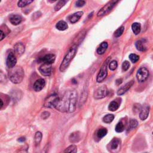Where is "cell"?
Returning <instances> with one entry per match:
<instances>
[{
	"label": "cell",
	"instance_id": "1",
	"mask_svg": "<svg viewBox=\"0 0 153 153\" xmlns=\"http://www.w3.org/2000/svg\"><path fill=\"white\" fill-rule=\"evenodd\" d=\"M24 71L19 67H15L10 68L9 77L10 81L14 84H19L24 78Z\"/></svg>",
	"mask_w": 153,
	"mask_h": 153
},
{
	"label": "cell",
	"instance_id": "2",
	"mask_svg": "<svg viewBox=\"0 0 153 153\" xmlns=\"http://www.w3.org/2000/svg\"><path fill=\"white\" fill-rule=\"evenodd\" d=\"M77 51V46L76 45L73 46L68 51L67 54L65 56L62 62L61 63L59 69L61 72L65 71L66 69L69 67V64L73 59V58L76 55Z\"/></svg>",
	"mask_w": 153,
	"mask_h": 153
},
{
	"label": "cell",
	"instance_id": "3",
	"mask_svg": "<svg viewBox=\"0 0 153 153\" xmlns=\"http://www.w3.org/2000/svg\"><path fill=\"white\" fill-rule=\"evenodd\" d=\"M110 59H111V57H108L103 63L101 69H100V71L96 78V81L98 83H101V82H102L107 77V75H108L107 66H108V63L110 61Z\"/></svg>",
	"mask_w": 153,
	"mask_h": 153
},
{
	"label": "cell",
	"instance_id": "4",
	"mask_svg": "<svg viewBox=\"0 0 153 153\" xmlns=\"http://www.w3.org/2000/svg\"><path fill=\"white\" fill-rule=\"evenodd\" d=\"M77 96V92L76 90H72L69 92V107L68 113H71L75 111Z\"/></svg>",
	"mask_w": 153,
	"mask_h": 153
},
{
	"label": "cell",
	"instance_id": "5",
	"mask_svg": "<svg viewBox=\"0 0 153 153\" xmlns=\"http://www.w3.org/2000/svg\"><path fill=\"white\" fill-rule=\"evenodd\" d=\"M119 1V0H111L109 2H108L98 11L97 16L98 17H102L108 13Z\"/></svg>",
	"mask_w": 153,
	"mask_h": 153
},
{
	"label": "cell",
	"instance_id": "6",
	"mask_svg": "<svg viewBox=\"0 0 153 153\" xmlns=\"http://www.w3.org/2000/svg\"><path fill=\"white\" fill-rule=\"evenodd\" d=\"M60 98L57 95H52L49 96L45 100L44 104V106L46 108H55L57 107V105L59 101Z\"/></svg>",
	"mask_w": 153,
	"mask_h": 153
},
{
	"label": "cell",
	"instance_id": "7",
	"mask_svg": "<svg viewBox=\"0 0 153 153\" xmlns=\"http://www.w3.org/2000/svg\"><path fill=\"white\" fill-rule=\"evenodd\" d=\"M149 77V71L145 67L138 69L137 74V78L139 83H143L148 79Z\"/></svg>",
	"mask_w": 153,
	"mask_h": 153
},
{
	"label": "cell",
	"instance_id": "8",
	"mask_svg": "<svg viewBox=\"0 0 153 153\" xmlns=\"http://www.w3.org/2000/svg\"><path fill=\"white\" fill-rule=\"evenodd\" d=\"M108 89L105 86L99 87L94 93V97L96 99H101L104 98L108 95Z\"/></svg>",
	"mask_w": 153,
	"mask_h": 153
},
{
	"label": "cell",
	"instance_id": "9",
	"mask_svg": "<svg viewBox=\"0 0 153 153\" xmlns=\"http://www.w3.org/2000/svg\"><path fill=\"white\" fill-rule=\"evenodd\" d=\"M16 53L15 51L10 50V53L8 54L7 61H6V64L9 68H13L16 66V64L17 63V59L16 57Z\"/></svg>",
	"mask_w": 153,
	"mask_h": 153
},
{
	"label": "cell",
	"instance_id": "10",
	"mask_svg": "<svg viewBox=\"0 0 153 153\" xmlns=\"http://www.w3.org/2000/svg\"><path fill=\"white\" fill-rule=\"evenodd\" d=\"M39 71L44 76H49L51 73V64L43 63L39 68Z\"/></svg>",
	"mask_w": 153,
	"mask_h": 153
},
{
	"label": "cell",
	"instance_id": "11",
	"mask_svg": "<svg viewBox=\"0 0 153 153\" xmlns=\"http://www.w3.org/2000/svg\"><path fill=\"white\" fill-rule=\"evenodd\" d=\"M45 85H46L45 80L43 78H40L35 82L33 86V89L35 92H40L43 89Z\"/></svg>",
	"mask_w": 153,
	"mask_h": 153
},
{
	"label": "cell",
	"instance_id": "12",
	"mask_svg": "<svg viewBox=\"0 0 153 153\" xmlns=\"http://www.w3.org/2000/svg\"><path fill=\"white\" fill-rule=\"evenodd\" d=\"M133 84H134V81L133 80L128 82V83H126L125 86H123L120 88L119 90L117 91V95H118L119 96L123 95V94H125L126 92H127L129 89H131V87L133 85Z\"/></svg>",
	"mask_w": 153,
	"mask_h": 153
},
{
	"label": "cell",
	"instance_id": "13",
	"mask_svg": "<svg viewBox=\"0 0 153 153\" xmlns=\"http://www.w3.org/2000/svg\"><path fill=\"white\" fill-rule=\"evenodd\" d=\"M56 59V56L53 54H47L40 59V61L43 63L49 64L53 63Z\"/></svg>",
	"mask_w": 153,
	"mask_h": 153
},
{
	"label": "cell",
	"instance_id": "14",
	"mask_svg": "<svg viewBox=\"0 0 153 153\" xmlns=\"http://www.w3.org/2000/svg\"><path fill=\"white\" fill-rule=\"evenodd\" d=\"M83 11H78V12L70 15L68 17V19L71 23H75L79 20V19L81 18V16H83Z\"/></svg>",
	"mask_w": 153,
	"mask_h": 153
},
{
	"label": "cell",
	"instance_id": "15",
	"mask_svg": "<svg viewBox=\"0 0 153 153\" xmlns=\"http://www.w3.org/2000/svg\"><path fill=\"white\" fill-rule=\"evenodd\" d=\"M150 113V107L149 106H145L144 108H142L140 111L139 118L141 120H145L148 118Z\"/></svg>",
	"mask_w": 153,
	"mask_h": 153
},
{
	"label": "cell",
	"instance_id": "16",
	"mask_svg": "<svg viewBox=\"0 0 153 153\" xmlns=\"http://www.w3.org/2000/svg\"><path fill=\"white\" fill-rule=\"evenodd\" d=\"M15 52L17 56H21L25 51V46L22 43H18L15 44L14 47Z\"/></svg>",
	"mask_w": 153,
	"mask_h": 153
},
{
	"label": "cell",
	"instance_id": "17",
	"mask_svg": "<svg viewBox=\"0 0 153 153\" xmlns=\"http://www.w3.org/2000/svg\"><path fill=\"white\" fill-rule=\"evenodd\" d=\"M145 43L146 40L145 39H141L137 41L136 43H135V46H136L137 49L138 50L141 51H144L146 49Z\"/></svg>",
	"mask_w": 153,
	"mask_h": 153
},
{
	"label": "cell",
	"instance_id": "18",
	"mask_svg": "<svg viewBox=\"0 0 153 153\" xmlns=\"http://www.w3.org/2000/svg\"><path fill=\"white\" fill-rule=\"evenodd\" d=\"M22 20V17L19 15H12L10 17V22H11V24L14 25H17L20 24Z\"/></svg>",
	"mask_w": 153,
	"mask_h": 153
},
{
	"label": "cell",
	"instance_id": "19",
	"mask_svg": "<svg viewBox=\"0 0 153 153\" xmlns=\"http://www.w3.org/2000/svg\"><path fill=\"white\" fill-rule=\"evenodd\" d=\"M80 133L78 132H75L70 135L69 136V141L71 143H76L78 142L81 139H80Z\"/></svg>",
	"mask_w": 153,
	"mask_h": 153
},
{
	"label": "cell",
	"instance_id": "20",
	"mask_svg": "<svg viewBox=\"0 0 153 153\" xmlns=\"http://www.w3.org/2000/svg\"><path fill=\"white\" fill-rule=\"evenodd\" d=\"M108 44L107 42H103L99 46V47L97 49V53L98 55H103L104 53L107 50L108 48Z\"/></svg>",
	"mask_w": 153,
	"mask_h": 153
},
{
	"label": "cell",
	"instance_id": "21",
	"mask_svg": "<svg viewBox=\"0 0 153 153\" xmlns=\"http://www.w3.org/2000/svg\"><path fill=\"white\" fill-rule=\"evenodd\" d=\"M120 140L118 138H114L111 140L110 143V148L112 150H115L118 149V148L120 146Z\"/></svg>",
	"mask_w": 153,
	"mask_h": 153
},
{
	"label": "cell",
	"instance_id": "22",
	"mask_svg": "<svg viewBox=\"0 0 153 153\" xmlns=\"http://www.w3.org/2000/svg\"><path fill=\"white\" fill-rule=\"evenodd\" d=\"M56 27L58 29V30L65 31L68 28V26L65 22L63 21V20H61L57 23Z\"/></svg>",
	"mask_w": 153,
	"mask_h": 153
},
{
	"label": "cell",
	"instance_id": "23",
	"mask_svg": "<svg viewBox=\"0 0 153 153\" xmlns=\"http://www.w3.org/2000/svg\"><path fill=\"white\" fill-rule=\"evenodd\" d=\"M132 31L135 35H138L141 30V26L139 23H134L132 25Z\"/></svg>",
	"mask_w": 153,
	"mask_h": 153
},
{
	"label": "cell",
	"instance_id": "24",
	"mask_svg": "<svg viewBox=\"0 0 153 153\" xmlns=\"http://www.w3.org/2000/svg\"><path fill=\"white\" fill-rule=\"evenodd\" d=\"M119 107H120L119 104L117 101H112L109 104V105L108 106V109L111 111H115L119 109Z\"/></svg>",
	"mask_w": 153,
	"mask_h": 153
},
{
	"label": "cell",
	"instance_id": "25",
	"mask_svg": "<svg viewBox=\"0 0 153 153\" xmlns=\"http://www.w3.org/2000/svg\"><path fill=\"white\" fill-rule=\"evenodd\" d=\"M125 128V125L124 124V123H123L122 121H120L117 124L115 130L117 132L121 133L124 131Z\"/></svg>",
	"mask_w": 153,
	"mask_h": 153
},
{
	"label": "cell",
	"instance_id": "26",
	"mask_svg": "<svg viewBox=\"0 0 153 153\" xmlns=\"http://www.w3.org/2000/svg\"><path fill=\"white\" fill-rule=\"evenodd\" d=\"M108 133L107 129L105 128H101L98 130V132H97V137L98 138L101 139L102 138H104L105 136L107 135Z\"/></svg>",
	"mask_w": 153,
	"mask_h": 153
},
{
	"label": "cell",
	"instance_id": "27",
	"mask_svg": "<svg viewBox=\"0 0 153 153\" xmlns=\"http://www.w3.org/2000/svg\"><path fill=\"white\" fill-rule=\"evenodd\" d=\"M34 1V0H19L17 5L19 7H24Z\"/></svg>",
	"mask_w": 153,
	"mask_h": 153
},
{
	"label": "cell",
	"instance_id": "28",
	"mask_svg": "<svg viewBox=\"0 0 153 153\" xmlns=\"http://www.w3.org/2000/svg\"><path fill=\"white\" fill-rule=\"evenodd\" d=\"M42 137L43 135L40 132H37L35 135V138H34V140L35 143L37 145H39L41 142V141L42 140Z\"/></svg>",
	"mask_w": 153,
	"mask_h": 153
},
{
	"label": "cell",
	"instance_id": "29",
	"mask_svg": "<svg viewBox=\"0 0 153 153\" xmlns=\"http://www.w3.org/2000/svg\"><path fill=\"white\" fill-rule=\"evenodd\" d=\"M114 119L113 114H107L103 117V121L105 123H111Z\"/></svg>",
	"mask_w": 153,
	"mask_h": 153
},
{
	"label": "cell",
	"instance_id": "30",
	"mask_svg": "<svg viewBox=\"0 0 153 153\" xmlns=\"http://www.w3.org/2000/svg\"><path fill=\"white\" fill-rule=\"evenodd\" d=\"M68 0H60L59 3L57 4V5L55 7V11H59L62 7H63L66 3L68 2Z\"/></svg>",
	"mask_w": 153,
	"mask_h": 153
},
{
	"label": "cell",
	"instance_id": "31",
	"mask_svg": "<svg viewBox=\"0 0 153 153\" xmlns=\"http://www.w3.org/2000/svg\"><path fill=\"white\" fill-rule=\"evenodd\" d=\"M138 125V122L135 119H131L129 122V129H133L136 128Z\"/></svg>",
	"mask_w": 153,
	"mask_h": 153
},
{
	"label": "cell",
	"instance_id": "32",
	"mask_svg": "<svg viewBox=\"0 0 153 153\" xmlns=\"http://www.w3.org/2000/svg\"><path fill=\"white\" fill-rule=\"evenodd\" d=\"M77 152V147L75 145H71L64 151V152Z\"/></svg>",
	"mask_w": 153,
	"mask_h": 153
},
{
	"label": "cell",
	"instance_id": "33",
	"mask_svg": "<svg viewBox=\"0 0 153 153\" xmlns=\"http://www.w3.org/2000/svg\"><path fill=\"white\" fill-rule=\"evenodd\" d=\"M124 31H125V27L124 26L120 27L119 29H117L116 31L114 32V36L117 38L120 37L123 34V32H124Z\"/></svg>",
	"mask_w": 153,
	"mask_h": 153
},
{
	"label": "cell",
	"instance_id": "34",
	"mask_svg": "<svg viewBox=\"0 0 153 153\" xmlns=\"http://www.w3.org/2000/svg\"><path fill=\"white\" fill-rule=\"evenodd\" d=\"M129 59H130V60L132 62L136 63L139 61V56L136 54L132 53V54H131L130 55H129Z\"/></svg>",
	"mask_w": 153,
	"mask_h": 153
},
{
	"label": "cell",
	"instance_id": "35",
	"mask_svg": "<svg viewBox=\"0 0 153 153\" xmlns=\"http://www.w3.org/2000/svg\"><path fill=\"white\" fill-rule=\"evenodd\" d=\"M117 65H118V64H117V62L116 61H111V62H109V68L111 71H114L115 69H116Z\"/></svg>",
	"mask_w": 153,
	"mask_h": 153
},
{
	"label": "cell",
	"instance_id": "36",
	"mask_svg": "<svg viewBox=\"0 0 153 153\" xmlns=\"http://www.w3.org/2000/svg\"><path fill=\"white\" fill-rule=\"evenodd\" d=\"M130 67V63L128 61H125L122 64V69L124 71H126Z\"/></svg>",
	"mask_w": 153,
	"mask_h": 153
},
{
	"label": "cell",
	"instance_id": "37",
	"mask_svg": "<svg viewBox=\"0 0 153 153\" xmlns=\"http://www.w3.org/2000/svg\"><path fill=\"white\" fill-rule=\"evenodd\" d=\"M87 93L86 92H83V94H82V95L81 96V99H80V105L81 106L82 104H83V103L85 102V101H86V99H87Z\"/></svg>",
	"mask_w": 153,
	"mask_h": 153
},
{
	"label": "cell",
	"instance_id": "38",
	"mask_svg": "<svg viewBox=\"0 0 153 153\" xmlns=\"http://www.w3.org/2000/svg\"><path fill=\"white\" fill-rule=\"evenodd\" d=\"M142 107H141L140 104H135L133 106V111L135 113H137L138 112H140L142 109Z\"/></svg>",
	"mask_w": 153,
	"mask_h": 153
},
{
	"label": "cell",
	"instance_id": "39",
	"mask_svg": "<svg viewBox=\"0 0 153 153\" xmlns=\"http://www.w3.org/2000/svg\"><path fill=\"white\" fill-rule=\"evenodd\" d=\"M86 2L84 0H77V1L76 2V6L78 7H83V5L85 4Z\"/></svg>",
	"mask_w": 153,
	"mask_h": 153
},
{
	"label": "cell",
	"instance_id": "40",
	"mask_svg": "<svg viewBox=\"0 0 153 153\" xmlns=\"http://www.w3.org/2000/svg\"><path fill=\"white\" fill-rule=\"evenodd\" d=\"M49 116H50V113L47 111H45L42 114V118L43 120H46L47 119H48Z\"/></svg>",
	"mask_w": 153,
	"mask_h": 153
},
{
	"label": "cell",
	"instance_id": "41",
	"mask_svg": "<svg viewBox=\"0 0 153 153\" xmlns=\"http://www.w3.org/2000/svg\"><path fill=\"white\" fill-rule=\"evenodd\" d=\"M5 37V33L2 30V29H1V39H0V40L2 41Z\"/></svg>",
	"mask_w": 153,
	"mask_h": 153
},
{
	"label": "cell",
	"instance_id": "42",
	"mask_svg": "<svg viewBox=\"0 0 153 153\" xmlns=\"http://www.w3.org/2000/svg\"><path fill=\"white\" fill-rule=\"evenodd\" d=\"M122 82H123V80L121 78H120V79L117 80L115 81V83H116L117 85H120V84L122 83Z\"/></svg>",
	"mask_w": 153,
	"mask_h": 153
},
{
	"label": "cell",
	"instance_id": "43",
	"mask_svg": "<svg viewBox=\"0 0 153 153\" xmlns=\"http://www.w3.org/2000/svg\"><path fill=\"white\" fill-rule=\"evenodd\" d=\"M25 140H26V138L25 137H21V138L18 139V141H19V142H25Z\"/></svg>",
	"mask_w": 153,
	"mask_h": 153
},
{
	"label": "cell",
	"instance_id": "44",
	"mask_svg": "<svg viewBox=\"0 0 153 153\" xmlns=\"http://www.w3.org/2000/svg\"><path fill=\"white\" fill-rule=\"evenodd\" d=\"M51 1H56V0H51Z\"/></svg>",
	"mask_w": 153,
	"mask_h": 153
},
{
	"label": "cell",
	"instance_id": "45",
	"mask_svg": "<svg viewBox=\"0 0 153 153\" xmlns=\"http://www.w3.org/2000/svg\"><path fill=\"white\" fill-rule=\"evenodd\" d=\"M152 134H153V132H152Z\"/></svg>",
	"mask_w": 153,
	"mask_h": 153
},
{
	"label": "cell",
	"instance_id": "46",
	"mask_svg": "<svg viewBox=\"0 0 153 153\" xmlns=\"http://www.w3.org/2000/svg\"></svg>",
	"mask_w": 153,
	"mask_h": 153
}]
</instances>
